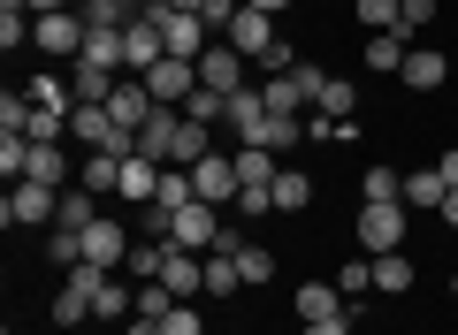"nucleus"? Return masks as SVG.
<instances>
[{"label": "nucleus", "mask_w": 458, "mask_h": 335, "mask_svg": "<svg viewBox=\"0 0 458 335\" xmlns=\"http://www.w3.org/2000/svg\"><path fill=\"white\" fill-rule=\"evenodd\" d=\"M0 222L8 229H38V222H62V191L54 183H8V206H0Z\"/></svg>", "instance_id": "1"}, {"label": "nucleus", "mask_w": 458, "mask_h": 335, "mask_svg": "<svg viewBox=\"0 0 458 335\" xmlns=\"http://www.w3.org/2000/svg\"><path fill=\"white\" fill-rule=\"evenodd\" d=\"M161 62H168V38H161V23H153V16L123 23V77H153Z\"/></svg>", "instance_id": "2"}, {"label": "nucleus", "mask_w": 458, "mask_h": 335, "mask_svg": "<svg viewBox=\"0 0 458 335\" xmlns=\"http://www.w3.org/2000/svg\"><path fill=\"white\" fill-rule=\"evenodd\" d=\"M360 252L382 259V252H405V206H360Z\"/></svg>", "instance_id": "3"}, {"label": "nucleus", "mask_w": 458, "mask_h": 335, "mask_svg": "<svg viewBox=\"0 0 458 335\" xmlns=\"http://www.w3.org/2000/svg\"><path fill=\"white\" fill-rule=\"evenodd\" d=\"M222 214L207 206V198H191V206L176 214V229H168V244H176V252H214V244H222Z\"/></svg>", "instance_id": "4"}, {"label": "nucleus", "mask_w": 458, "mask_h": 335, "mask_svg": "<svg viewBox=\"0 0 458 335\" xmlns=\"http://www.w3.org/2000/svg\"><path fill=\"white\" fill-rule=\"evenodd\" d=\"M31 46H38V54H84V16H77V8L31 16Z\"/></svg>", "instance_id": "5"}, {"label": "nucleus", "mask_w": 458, "mask_h": 335, "mask_svg": "<svg viewBox=\"0 0 458 335\" xmlns=\"http://www.w3.org/2000/svg\"><path fill=\"white\" fill-rule=\"evenodd\" d=\"M245 54H237V46H229V38H222V46H207V54H199V84H207V92H245Z\"/></svg>", "instance_id": "6"}, {"label": "nucleus", "mask_w": 458, "mask_h": 335, "mask_svg": "<svg viewBox=\"0 0 458 335\" xmlns=\"http://www.w3.org/2000/svg\"><path fill=\"white\" fill-rule=\"evenodd\" d=\"M131 244H138V229H123V222H107V214H99L92 229H84V259H92V267H123V259H131Z\"/></svg>", "instance_id": "7"}, {"label": "nucleus", "mask_w": 458, "mask_h": 335, "mask_svg": "<svg viewBox=\"0 0 458 335\" xmlns=\"http://www.w3.org/2000/svg\"><path fill=\"white\" fill-rule=\"evenodd\" d=\"M176 138H183V107H153L146 130H138V153L161 160V168H176Z\"/></svg>", "instance_id": "8"}, {"label": "nucleus", "mask_w": 458, "mask_h": 335, "mask_svg": "<svg viewBox=\"0 0 458 335\" xmlns=\"http://www.w3.org/2000/svg\"><path fill=\"white\" fill-rule=\"evenodd\" d=\"M146 92L161 99V107H183V99L199 92V62H183V54H168V62H161V69L146 77Z\"/></svg>", "instance_id": "9"}, {"label": "nucleus", "mask_w": 458, "mask_h": 335, "mask_svg": "<svg viewBox=\"0 0 458 335\" xmlns=\"http://www.w3.org/2000/svg\"><path fill=\"white\" fill-rule=\"evenodd\" d=\"M161 38H168V54H183V62H199L207 54V16H183V8H161Z\"/></svg>", "instance_id": "10"}, {"label": "nucleus", "mask_w": 458, "mask_h": 335, "mask_svg": "<svg viewBox=\"0 0 458 335\" xmlns=\"http://www.w3.org/2000/svg\"><path fill=\"white\" fill-rule=\"evenodd\" d=\"M191 183H199V198H207V206H222V198H237L245 191V183H237V160H222V153H207L191 168Z\"/></svg>", "instance_id": "11"}, {"label": "nucleus", "mask_w": 458, "mask_h": 335, "mask_svg": "<svg viewBox=\"0 0 458 335\" xmlns=\"http://www.w3.org/2000/svg\"><path fill=\"white\" fill-rule=\"evenodd\" d=\"M153 107H161V99L146 92V77H123V84H114V99H107V114H114L123 130H146V114H153Z\"/></svg>", "instance_id": "12"}, {"label": "nucleus", "mask_w": 458, "mask_h": 335, "mask_svg": "<svg viewBox=\"0 0 458 335\" xmlns=\"http://www.w3.org/2000/svg\"><path fill=\"white\" fill-rule=\"evenodd\" d=\"M397 77H405L412 92H443V84H451V62H443V46H412Z\"/></svg>", "instance_id": "13"}, {"label": "nucleus", "mask_w": 458, "mask_h": 335, "mask_svg": "<svg viewBox=\"0 0 458 335\" xmlns=\"http://www.w3.org/2000/svg\"><path fill=\"white\" fill-rule=\"evenodd\" d=\"M114 84H123V69H99V62H84V54H77V77H69L77 107H107V99H114Z\"/></svg>", "instance_id": "14"}, {"label": "nucleus", "mask_w": 458, "mask_h": 335, "mask_svg": "<svg viewBox=\"0 0 458 335\" xmlns=\"http://www.w3.org/2000/svg\"><path fill=\"white\" fill-rule=\"evenodd\" d=\"M405 54H412V38H405V31H375V38L360 46V62L375 69V77H397V69H405Z\"/></svg>", "instance_id": "15"}, {"label": "nucleus", "mask_w": 458, "mask_h": 335, "mask_svg": "<svg viewBox=\"0 0 458 335\" xmlns=\"http://www.w3.org/2000/svg\"><path fill=\"white\" fill-rule=\"evenodd\" d=\"M443 168H405V214H443Z\"/></svg>", "instance_id": "16"}, {"label": "nucleus", "mask_w": 458, "mask_h": 335, "mask_svg": "<svg viewBox=\"0 0 458 335\" xmlns=\"http://www.w3.org/2000/svg\"><path fill=\"white\" fill-rule=\"evenodd\" d=\"M161 282L176 289V297H199V289H207V259H199V252H176V244H168V267H161Z\"/></svg>", "instance_id": "17"}, {"label": "nucleus", "mask_w": 458, "mask_h": 335, "mask_svg": "<svg viewBox=\"0 0 458 335\" xmlns=\"http://www.w3.org/2000/svg\"><path fill=\"white\" fill-rule=\"evenodd\" d=\"M153 191H161V160H146V153L123 160V191H114V198H131V206H153Z\"/></svg>", "instance_id": "18"}, {"label": "nucleus", "mask_w": 458, "mask_h": 335, "mask_svg": "<svg viewBox=\"0 0 458 335\" xmlns=\"http://www.w3.org/2000/svg\"><path fill=\"white\" fill-rule=\"evenodd\" d=\"M23 176H31V183H54V191H69V176H77V168H69V153H62V145H31Z\"/></svg>", "instance_id": "19"}, {"label": "nucleus", "mask_w": 458, "mask_h": 335, "mask_svg": "<svg viewBox=\"0 0 458 335\" xmlns=\"http://www.w3.org/2000/svg\"><path fill=\"white\" fill-rule=\"evenodd\" d=\"M77 183H84L92 198L123 191V160H114V153H84V160H77Z\"/></svg>", "instance_id": "20"}, {"label": "nucleus", "mask_w": 458, "mask_h": 335, "mask_svg": "<svg viewBox=\"0 0 458 335\" xmlns=\"http://www.w3.org/2000/svg\"><path fill=\"white\" fill-rule=\"evenodd\" d=\"M360 206H405V168H367L360 176Z\"/></svg>", "instance_id": "21"}, {"label": "nucleus", "mask_w": 458, "mask_h": 335, "mask_svg": "<svg viewBox=\"0 0 458 335\" xmlns=\"http://www.w3.org/2000/svg\"><path fill=\"white\" fill-rule=\"evenodd\" d=\"M336 313H352V297H344L336 282H306L298 289V320H336Z\"/></svg>", "instance_id": "22"}, {"label": "nucleus", "mask_w": 458, "mask_h": 335, "mask_svg": "<svg viewBox=\"0 0 458 335\" xmlns=\"http://www.w3.org/2000/svg\"><path fill=\"white\" fill-rule=\"evenodd\" d=\"M131 305H138V282H114L107 274V282L92 289V320H131Z\"/></svg>", "instance_id": "23"}, {"label": "nucleus", "mask_w": 458, "mask_h": 335, "mask_svg": "<svg viewBox=\"0 0 458 335\" xmlns=\"http://www.w3.org/2000/svg\"><path fill=\"white\" fill-rule=\"evenodd\" d=\"M313 206V176L306 168H276V214H306Z\"/></svg>", "instance_id": "24"}, {"label": "nucleus", "mask_w": 458, "mask_h": 335, "mask_svg": "<svg viewBox=\"0 0 458 335\" xmlns=\"http://www.w3.org/2000/svg\"><path fill=\"white\" fill-rule=\"evenodd\" d=\"M84 62L123 69V31H114V23H84Z\"/></svg>", "instance_id": "25"}, {"label": "nucleus", "mask_w": 458, "mask_h": 335, "mask_svg": "<svg viewBox=\"0 0 458 335\" xmlns=\"http://www.w3.org/2000/svg\"><path fill=\"white\" fill-rule=\"evenodd\" d=\"M260 99H267V114H298V107H313L306 84H298L291 69H283V77H267V84H260Z\"/></svg>", "instance_id": "26"}, {"label": "nucleus", "mask_w": 458, "mask_h": 335, "mask_svg": "<svg viewBox=\"0 0 458 335\" xmlns=\"http://www.w3.org/2000/svg\"><path fill=\"white\" fill-rule=\"evenodd\" d=\"M375 289H382V297H405V289H412V259L405 252H382L375 259Z\"/></svg>", "instance_id": "27"}, {"label": "nucleus", "mask_w": 458, "mask_h": 335, "mask_svg": "<svg viewBox=\"0 0 458 335\" xmlns=\"http://www.w3.org/2000/svg\"><path fill=\"white\" fill-rule=\"evenodd\" d=\"M47 259H54V267H77V259H84V229L54 222V229H47Z\"/></svg>", "instance_id": "28"}, {"label": "nucleus", "mask_w": 458, "mask_h": 335, "mask_svg": "<svg viewBox=\"0 0 458 335\" xmlns=\"http://www.w3.org/2000/svg\"><path fill=\"white\" fill-rule=\"evenodd\" d=\"M77 16H84V23H114V31H123V23H138V0H77Z\"/></svg>", "instance_id": "29"}, {"label": "nucleus", "mask_w": 458, "mask_h": 335, "mask_svg": "<svg viewBox=\"0 0 458 335\" xmlns=\"http://www.w3.org/2000/svg\"><path fill=\"white\" fill-rule=\"evenodd\" d=\"M298 138H306V122H298V114H267V122H260V145H267V153H291Z\"/></svg>", "instance_id": "30"}, {"label": "nucleus", "mask_w": 458, "mask_h": 335, "mask_svg": "<svg viewBox=\"0 0 458 335\" xmlns=\"http://www.w3.org/2000/svg\"><path fill=\"white\" fill-rule=\"evenodd\" d=\"M23 92H31V107H62V114H77V92H69L62 77H31Z\"/></svg>", "instance_id": "31"}, {"label": "nucleus", "mask_w": 458, "mask_h": 335, "mask_svg": "<svg viewBox=\"0 0 458 335\" xmlns=\"http://www.w3.org/2000/svg\"><path fill=\"white\" fill-rule=\"evenodd\" d=\"M229 289H245L237 259H229V252H207V297H229Z\"/></svg>", "instance_id": "32"}, {"label": "nucleus", "mask_w": 458, "mask_h": 335, "mask_svg": "<svg viewBox=\"0 0 458 335\" xmlns=\"http://www.w3.org/2000/svg\"><path fill=\"white\" fill-rule=\"evenodd\" d=\"M176 289H168V282H138V320H168V313H176Z\"/></svg>", "instance_id": "33"}, {"label": "nucleus", "mask_w": 458, "mask_h": 335, "mask_svg": "<svg viewBox=\"0 0 458 335\" xmlns=\"http://www.w3.org/2000/svg\"><path fill=\"white\" fill-rule=\"evenodd\" d=\"M62 222H69V229H92V222H99V198L84 191V183H69V191H62Z\"/></svg>", "instance_id": "34"}, {"label": "nucleus", "mask_w": 458, "mask_h": 335, "mask_svg": "<svg viewBox=\"0 0 458 335\" xmlns=\"http://www.w3.org/2000/svg\"><path fill=\"white\" fill-rule=\"evenodd\" d=\"M237 274H245V289H260L267 274H276V252H267V244H245V252H237Z\"/></svg>", "instance_id": "35"}, {"label": "nucleus", "mask_w": 458, "mask_h": 335, "mask_svg": "<svg viewBox=\"0 0 458 335\" xmlns=\"http://www.w3.org/2000/svg\"><path fill=\"white\" fill-rule=\"evenodd\" d=\"M352 16L367 23V38H375V31H397V0H352Z\"/></svg>", "instance_id": "36"}, {"label": "nucleus", "mask_w": 458, "mask_h": 335, "mask_svg": "<svg viewBox=\"0 0 458 335\" xmlns=\"http://www.w3.org/2000/svg\"><path fill=\"white\" fill-rule=\"evenodd\" d=\"M313 107H321V114H352V107H360V92H352V77H328Z\"/></svg>", "instance_id": "37"}, {"label": "nucleus", "mask_w": 458, "mask_h": 335, "mask_svg": "<svg viewBox=\"0 0 458 335\" xmlns=\"http://www.w3.org/2000/svg\"><path fill=\"white\" fill-rule=\"evenodd\" d=\"M428 23H436V0H397V31L405 38H420Z\"/></svg>", "instance_id": "38"}, {"label": "nucleus", "mask_w": 458, "mask_h": 335, "mask_svg": "<svg viewBox=\"0 0 458 335\" xmlns=\"http://www.w3.org/2000/svg\"><path fill=\"white\" fill-rule=\"evenodd\" d=\"M0 46H8V54L31 46V16H23V8H0Z\"/></svg>", "instance_id": "39"}, {"label": "nucleus", "mask_w": 458, "mask_h": 335, "mask_svg": "<svg viewBox=\"0 0 458 335\" xmlns=\"http://www.w3.org/2000/svg\"><path fill=\"white\" fill-rule=\"evenodd\" d=\"M161 328H168V335H207V320H199V297H183L176 313L161 320Z\"/></svg>", "instance_id": "40"}, {"label": "nucleus", "mask_w": 458, "mask_h": 335, "mask_svg": "<svg viewBox=\"0 0 458 335\" xmlns=\"http://www.w3.org/2000/svg\"><path fill=\"white\" fill-rule=\"evenodd\" d=\"M336 289H344V297H360V289H375V259H352V267L336 274Z\"/></svg>", "instance_id": "41"}, {"label": "nucleus", "mask_w": 458, "mask_h": 335, "mask_svg": "<svg viewBox=\"0 0 458 335\" xmlns=\"http://www.w3.org/2000/svg\"><path fill=\"white\" fill-rule=\"evenodd\" d=\"M298 335H352V313H336V320H298Z\"/></svg>", "instance_id": "42"}, {"label": "nucleus", "mask_w": 458, "mask_h": 335, "mask_svg": "<svg viewBox=\"0 0 458 335\" xmlns=\"http://www.w3.org/2000/svg\"><path fill=\"white\" fill-rule=\"evenodd\" d=\"M0 8H23V16H54V8H77V0H0Z\"/></svg>", "instance_id": "43"}, {"label": "nucleus", "mask_w": 458, "mask_h": 335, "mask_svg": "<svg viewBox=\"0 0 458 335\" xmlns=\"http://www.w3.org/2000/svg\"><path fill=\"white\" fill-rule=\"evenodd\" d=\"M436 168H443V183H451V191H458V145H451V153L436 160Z\"/></svg>", "instance_id": "44"}, {"label": "nucleus", "mask_w": 458, "mask_h": 335, "mask_svg": "<svg viewBox=\"0 0 458 335\" xmlns=\"http://www.w3.org/2000/svg\"><path fill=\"white\" fill-rule=\"evenodd\" d=\"M123 335H168V328H161V320H131V328H123Z\"/></svg>", "instance_id": "45"}, {"label": "nucleus", "mask_w": 458, "mask_h": 335, "mask_svg": "<svg viewBox=\"0 0 458 335\" xmlns=\"http://www.w3.org/2000/svg\"><path fill=\"white\" fill-rule=\"evenodd\" d=\"M245 8H260V16H283V8H291V0H245Z\"/></svg>", "instance_id": "46"}, {"label": "nucleus", "mask_w": 458, "mask_h": 335, "mask_svg": "<svg viewBox=\"0 0 458 335\" xmlns=\"http://www.w3.org/2000/svg\"><path fill=\"white\" fill-rule=\"evenodd\" d=\"M443 222H451V229H458V191H443Z\"/></svg>", "instance_id": "47"}, {"label": "nucleus", "mask_w": 458, "mask_h": 335, "mask_svg": "<svg viewBox=\"0 0 458 335\" xmlns=\"http://www.w3.org/2000/svg\"><path fill=\"white\" fill-rule=\"evenodd\" d=\"M451 297H458V274H451Z\"/></svg>", "instance_id": "48"}]
</instances>
